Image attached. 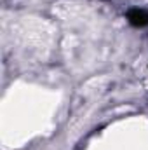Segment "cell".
Here are the masks:
<instances>
[{
    "mask_svg": "<svg viewBox=\"0 0 148 150\" xmlns=\"http://www.w3.org/2000/svg\"><path fill=\"white\" fill-rule=\"evenodd\" d=\"M127 21L134 28H143L148 25V12L143 9H131L127 12Z\"/></svg>",
    "mask_w": 148,
    "mask_h": 150,
    "instance_id": "6da1fadb",
    "label": "cell"
}]
</instances>
